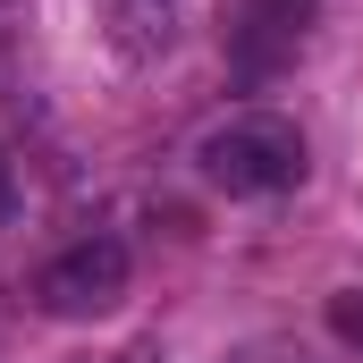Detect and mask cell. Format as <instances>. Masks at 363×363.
Masks as SVG:
<instances>
[{"label": "cell", "instance_id": "cell-1", "mask_svg": "<svg viewBox=\"0 0 363 363\" xmlns=\"http://www.w3.org/2000/svg\"><path fill=\"white\" fill-rule=\"evenodd\" d=\"M194 169L220 194H287V186H304V135L279 110H237L194 144Z\"/></svg>", "mask_w": 363, "mask_h": 363}, {"label": "cell", "instance_id": "cell-2", "mask_svg": "<svg viewBox=\"0 0 363 363\" xmlns=\"http://www.w3.org/2000/svg\"><path fill=\"white\" fill-rule=\"evenodd\" d=\"M127 279H135V254L118 237H77L34 271V304L51 321H93V313H110L127 296Z\"/></svg>", "mask_w": 363, "mask_h": 363}, {"label": "cell", "instance_id": "cell-3", "mask_svg": "<svg viewBox=\"0 0 363 363\" xmlns=\"http://www.w3.org/2000/svg\"><path fill=\"white\" fill-rule=\"evenodd\" d=\"M313 9L321 0H245V26H237V68L245 77H271L296 60V43H304V26H313Z\"/></svg>", "mask_w": 363, "mask_h": 363}, {"label": "cell", "instance_id": "cell-4", "mask_svg": "<svg viewBox=\"0 0 363 363\" xmlns=\"http://www.w3.org/2000/svg\"><path fill=\"white\" fill-rule=\"evenodd\" d=\"M110 9H118V26H127V43H135V51L169 34V0H110Z\"/></svg>", "mask_w": 363, "mask_h": 363}, {"label": "cell", "instance_id": "cell-5", "mask_svg": "<svg viewBox=\"0 0 363 363\" xmlns=\"http://www.w3.org/2000/svg\"><path fill=\"white\" fill-rule=\"evenodd\" d=\"M220 363H321V355L296 347V338H245V347H228Z\"/></svg>", "mask_w": 363, "mask_h": 363}, {"label": "cell", "instance_id": "cell-6", "mask_svg": "<svg viewBox=\"0 0 363 363\" xmlns=\"http://www.w3.org/2000/svg\"><path fill=\"white\" fill-rule=\"evenodd\" d=\"M330 330H338L347 347H363V287H338V296H330Z\"/></svg>", "mask_w": 363, "mask_h": 363}, {"label": "cell", "instance_id": "cell-7", "mask_svg": "<svg viewBox=\"0 0 363 363\" xmlns=\"http://www.w3.org/2000/svg\"><path fill=\"white\" fill-rule=\"evenodd\" d=\"M68 363H161V347H118V355H68Z\"/></svg>", "mask_w": 363, "mask_h": 363}]
</instances>
